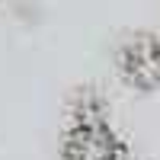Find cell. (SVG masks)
I'll return each mask as SVG.
<instances>
[{"mask_svg":"<svg viewBox=\"0 0 160 160\" xmlns=\"http://www.w3.org/2000/svg\"><path fill=\"white\" fill-rule=\"evenodd\" d=\"M61 157L64 160H128L118 131L109 122V112L99 99L80 96L64 122L61 135Z\"/></svg>","mask_w":160,"mask_h":160,"instance_id":"cell-1","label":"cell"},{"mask_svg":"<svg viewBox=\"0 0 160 160\" xmlns=\"http://www.w3.org/2000/svg\"><path fill=\"white\" fill-rule=\"evenodd\" d=\"M118 77L128 80L138 90H157L160 87V38L157 35H131L118 45L115 58Z\"/></svg>","mask_w":160,"mask_h":160,"instance_id":"cell-2","label":"cell"}]
</instances>
